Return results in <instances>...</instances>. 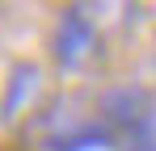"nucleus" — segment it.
<instances>
[{
  "mask_svg": "<svg viewBox=\"0 0 156 151\" xmlns=\"http://www.w3.org/2000/svg\"><path fill=\"white\" fill-rule=\"evenodd\" d=\"M55 55L63 67H84L93 55H97V29L84 17V8H68L59 17V34H55Z\"/></svg>",
  "mask_w": 156,
  "mask_h": 151,
  "instance_id": "obj_1",
  "label": "nucleus"
},
{
  "mask_svg": "<svg viewBox=\"0 0 156 151\" xmlns=\"http://www.w3.org/2000/svg\"><path fill=\"white\" fill-rule=\"evenodd\" d=\"M26 92H30V97L38 92V67L21 63V67L13 72V88H9V97H4V113H17V105L26 101Z\"/></svg>",
  "mask_w": 156,
  "mask_h": 151,
  "instance_id": "obj_2",
  "label": "nucleus"
}]
</instances>
